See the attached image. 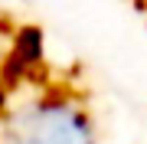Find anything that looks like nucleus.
<instances>
[{"label":"nucleus","instance_id":"obj_1","mask_svg":"<svg viewBox=\"0 0 147 144\" xmlns=\"http://www.w3.org/2000/svg\"><path fill=\"white\" fill-rule=\"evenodd\" d=\"M3 144H95V134L75 105L39 101L10 118Z\"/></svg>","mask_w":147,"mask_h":144}]
</instances>
